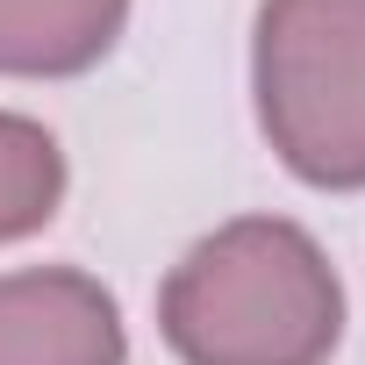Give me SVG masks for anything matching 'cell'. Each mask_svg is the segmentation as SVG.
<instances>
[{
  "label": "cell",
  "mask_w": 365,
  "mask_h": 365,
  "mask_svg": "<svg viewBox=\"0 0 365 365\" xmlns=\"http://www.w3.org/2000/svg\"><path fill=\"white\" fill-rule=\"evenodd\" d=\"M158 336L179 365H329L344 279L301 222L237 215L165 272Z\"/></svg>",
  "instance_id": "cell-1"
},
{
  "label": "cell",
  "mask_w": 365,
  "mask_h": 365,
  "mask_svg": "<svg viewBox=\"0 0 365 365\" xmlns=\"http://www.w3.org/2000/svg\"><path fill=\"white\" fill-rule=\"evenodd\" d=\"M251 101L272 158L315 194L365 187V0H258Z\"/></svg>",
  "instance_id": "cell-2"
},
{
  "label": "cell",
  "mask_w": 365,
  "mask_h": 365,
  "mask_svg": "<svg viewBox=\"0 0 365 365\" xmlns=\"http://www.w3.org/2000/svg\"><path fill=\"white\" fill-rule=\"evenodd\" d=\"M0 365H129L122 301L79 265L0 272Z\"/></svg>",
  "instance_id": "cell-3"
},
{
  "label": "cell",
  "mask_w": 365,
  "mask_h": 365,
  "mask_svg": "<svg viewBox=\"0 0 365 365\" xmlns=\"http://www.w3.org/2000/svg\"><path fill=\"white\" fill-rule=\"evenodd\" d=\"M129 29V0H0V79H79Z\"/></svg>",
  "instance_id": "cell-4"
},
{
  "label": "cell",
  "mask_w": 365,
  "mask_h": 365,
  "mask_svg": "<svg viewBox=\"0 0 365 365\" xmlns=\"http://www.w3.org/2000/svg\"><path fill=\"white\" fill-rule=\"evenodd\" d=\"M65 208V150L36 115L0 108V244H22L51 230Z\"/></svg>",
  "instance_id": "cell-5"
}]
</instances>
